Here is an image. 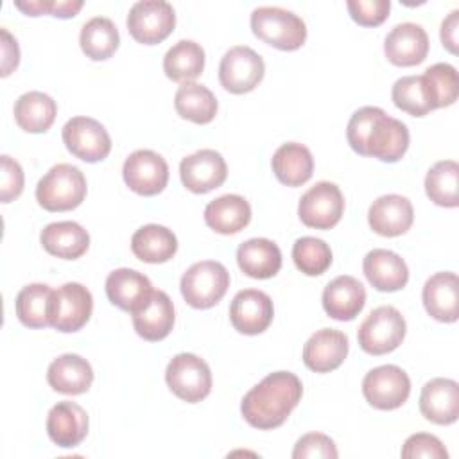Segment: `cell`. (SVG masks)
Returning <instances> with one entry per match:
<instances>
[{
  "mask_svg": "<svg viewBox=\"0 0 459 459\" xmlns=\"http://www.w3.org/2000/svg\"><path fill=\"white\" fill-rule=\"evenodd\" d=\"M405 319L391 305L377 307L360 323L357 339L360 348L369 355H385L394 351L405 337Z\"/></svg>",
  "mask_w": 459,
  "mask_h": 459,
  "instance_id": "cell-6",
  "label": "cell"
},
{
  "mask_svg": "<svg viewBox=\"0 0 459 459\" xmlns=\"http://www.w3.org/2000/svg\"><path fill=\"white\" fill-rule=\"evenodd\" d=\"M251 30L278 50H298L307 39L305 22L283 7L262 5L251 13Z\"/></svg>",
  "mask_w": 459,
  "mask_h": 459,
  "instance_id": "cell-3",
  "label": "cell"
},
{
  "mask_svg": "<svg viewBox=\"0 0 459 459\" xmlns=\"http://www.w3.org/2000/svg\"><path fill=\"white\" fill-rule=\"evenodd\" d=\"M339 455L335 443L321 432H308L301 436L292 450L294 459H335Z\"/></svg>",
  "mask_w": 459,
  "mask_h": 459,
  "instance_id": "cell-42",
  "label": "cell"
},
{
  "mask_svg": "<svg viewBox=\"0 0 459 459\" xmlns=\"http://www.w3.org/2000/svg\"><path fill=\"white\" fill-rule=\"evenodd\" d=\"M57 115L56 100L43 91H27L14 102V120L27 133H45Z\"/></svg>",
  "mask_w": 459,
  "mask_h": 459,
  "instance_id": "cell-33",
  "label": "cell"
},
{
  "mask_svg": "<svg viewBox=\"0 0 459 459\" xmlns=\"http://www.w3.org/2000/svg\"><path fill=\"white\" fill-rule=\"evenodd\" d=\"M133 326L136 333L145 341L165 339L174 326V305L167 292L152 290L149 299L133 314Z\"/></svg>",
  "mask_w": 459,
  "mask_h": 459,
  "instance_id": "cell-22",
  "label": "cell"
},
{
  "mask_svg": "<svg viewBox=\"0 0 459 459\" xmlns=\"http://www.w3.org/2000/svg\"><path fill=\"white\" fill-rule=\"evenodd\" d=\"M230 287L228 269L215 260H203L186 269L181 276V294L194 308H212L217 305Z\"/></svg>",
  "mask_w": 459,
  "mask_h": 459,
  "instance_id": "cell-5",
  "label": "cell"
},
{
  "mask_svg": "<svg viewBox=\"0 0 459 459\" xmlns=\"http://www.w3.org/2000/svg\"><path fill=\"white\" fill-rule=\"evenodd\" d=\"M52 289L45 283L25 285L16 296V316L20 323L27 328H45L50 326L48 308L52 299Z\"/></svg>",
  "mask_w": 459,
  "mask_h": 459,
  "instance_id": "cell-38",
  "label": "cell"
},
{
  "mask_svg": "<svg viewBox=\"0 0 459 459\" xmlns=\"http://www.w3.org/2000/svg\"><path fill=\"white\" fill-rule=\"evenodd\" d=\"M350 350L348 335L335 328H321L303 346V362L310 371L330 373L337 369Z\"/></svg>",
  "mask_w": 459,
  "mask_h": 459,
  "instance_id": "cell-17",
  "label": "cell"
},
{
  "mask_svg": "<svg viewBox=\"0 0 459 459\" xmlns=\"http://www.w3.org/2000/svg\"><path fill=\"white\" fill-rule=\"evenodd\" d=\"M344 212V197L335 183L319 181L299 199L298 215L301 222L316 230L333 228Z\"/></svg>",
  "mask_w": 459,
  "mask_h": 459,
  "instance_id": "cell-12",
  "label": "cell"
},
{
  "mask_svg": "<svg viewBox=\"0 0 459 459\" xmlns=\"http://www.w3.org/2000/svg\"><path fill=\"white\" fill-rule=\"evenodd\" d=\"M93 310L91 292L77 281H68L52 292L48 319L57 332L72 333L81 330Z\"/></svg>",
  "mask_w": 459,
  "mask_h": 459,
  "instance_id": "cell-8",
  "label": "cell"
},
{
  "mask_svg": "<svg viewBox=\"0 0 459 459\" xmlns=\"http://www.w3.org/2000/svg\"><path fill=\"white\" fill-rule=\"evenodd\" d=\"M348 13L351 20L362 27H377L389 16V0H348Z\"/></svg>",
  "mask_w": 459,
  "mask_h": 459,
  "instance_id": "cell-43",
  "label": "cell"
},
{
  "mask_svg": "<svg viewBox=\"0 0 459 459\" xmlns=\"http://www.w3.org/2000/svg\"><path fill=\"white\" fill-rule=\"evenodd\" d=\"M127 30L138 43H161L176 27V13L169 2L142 0L133 4L127 14Z\"/></svg>",
  "mask_w": 459,
  "mask_h": 459,
  "instance_id": "cell-10",
  "label": "cell"
},
{
  "mask_svg": "<svg viewBox=\"0 0 459 459\" xmlns=\"http://www.w3.org/2000/svg\"><path fill=\"white\" fill-rule=\"evenodd\" d=\"M204 70V50L192 39L172 45L163 57V72L176 82H192Z\"/></svg>",
  "mask_w": 459,
  "mask_h": 459,
  "instance_id": "cell-34",
  "label": "cell"
},
{
  "mask_svg": "<svg viewBox=\"0 0 459 459\" xmlns=\"http://www.w3.org/2000/svg\"><path fill=\"white\" fill-rule=\"evenodd\" d=\"M2 34V77H7L20 63L18 41L9 34L7 29L0 30Z\"/></svg>",
  "mask_w": 459,
  "mask_h": 459,
  "instance_id": "cell-46",
  "label": "cell"
},
{
  "mask_svg": "<svg viewBox=\"0 0 459 459\" xmlns=\"http://www.w3.org/2000/svg\"><path fill=\"white\" fill-rule=\"evenodd\" d=\"M414 221V210L407 197L385 194L373 201L368 210L369 228L382 237L403 235Z\"/></svg>",
  "mask_w": 459,
  "mask_h": 459,
  "instance_id": "cell-19",
  "label": "cell"
},
{
  "mask_svg": "<svg viewBox=\"0 0 459 459\" xmlns=\"http://www.w3.org/2000/svg\"><path fill=\"white\" fill-rule=\"evenodd\" d=\"M165 382L178 398L186 403H197L212 391V371L201 357L178 353L167 364Z\"/></svg>",
  "mask_w": 459,
  "mask_h": 459,
  "instance_id": "cell-7",
  "label": "cell"
},
{
  "mask_svg": "<svg viewBox=\"0 0 459 459\" xmlns=\"http://www.w3.org/2000/svg\"><path fill=\"white\" fill-rule=\"evenodd\" d=\"M423 307L430 317L441 323H455L459 317V281L450 271L432 274L423 285Z\"/></svg>",
  "mask_w": 459,
  "mask_h": 459,
  "instance_id": "cell-20",
  "label": "cell"
},
{
  "mask_svg": "<svg viewBox=\"0 0 459 459\" xmlns=\"http://www.w3.org/2000/svg\"><path fill=\"white\" fill-rule=\"evenodd\" d=\"M362 394L366 402L375 409H398L407 402L411 394L409 375L394 364L373 368L362 380Z\"/></svg>",
  "mask_w": 459,
  "mask_h": 459,
  "instance_id": "cell-9",
  "label": "cell"
},
{
  "mask_svg": "<svg viewBox=\"0 0 459 459\" xmlns=\"http://www.w3.org/2000/svg\"><path fill=\"white\" fill-rule=\"evenodd\" d=\"M391 99L398 109L409 113L411 117H425L434 109L423 75L400 77L393 84Z\"/></svg>",
  "mask_w": 459,
  "mask_h": 459,
  "instance_id": "cell-39",
  "label": "cell"
},
{
  "mask_svg": "<svg viewBox=\"0 0 459 459\" xmlns=\"http://www.w3.org/2000/svg\"><path fill=\"white\" fill-rule=\"evenodd\" d=\"M120 36L117 25L106 16H95L88 20L79 34L81 50L91 61H104L118 48Z\"/></svg>",
  "mask_w": 459,
  "mask_h": 459,
  "instance_id": "cell-36",
  "label": "cell"
},
{
  "mask_svg": "<svg viewBox=\"0 0 459 459\" xmlns=\"http://www.w3.org/2000/svg\"><path fill=\"white\" fill-rule=\"evenodd\" d=\"M402 457H405V459H414V457L446 459L448 452L436 436L418 432L405 439L403 448H402Z\"/></svg>",
  "mask_w": 459,
  "mask_h": 459,
  "instance_id": "cell-44",
  "label": "cell"
},
{
  "mask_svg": "<svg viewBox=\"0 0 459 459\" xmlns=\"http://www.w3.org/2000/svg\"><path fill=\"white\" fill-rule=\"evenodd\" d=\"M346 138L360 156H373L385 163L398 161L409 149L407 126L377 106L359 108L351 115Z\"/></svg>",
  "mask_w": 459,
  "mask_h": 459,
  "instance_id": "cell-1",
  "label": "cell"
},
{
  "mask_svg": "<svg viewBox=\"0 0 459 459\" xmlns=\"http://www.w3.org/2000/svg\"><path fill=\"white\" fill-rule=\"evenodd\" d=\"M459 165L454 160H441L434 163L425 176V192L429 199L445 208H455L459 204L457 195Z\"/></svg>",
  "mask_w": 459,
  "mask_h": 459,
  "instance_id": "cell-37",
  "label": "cell"
},
{
  "mask_svg": "<svg viewBox=\"0 0 459 459\" xmlns=\"http://www.w3.org/2000/svg\"><path fill=\"white\" fill-rule=\"evenodd\" d=\"M228 176V167L221 152L213 149H201L179 163V178L186 190L194 194H206L219 188Z\"/></svg>",
  "mask_w": 459,
  "mask_h": 459,
  "instance_id": "cell-15",
  "label": "cell"
},
{
  "mask_svg": "<svg viewBox=\"0 0 459 459\" xmlns=\"http://www.w3.org/2000/svg\"><path fill=\"white\" fill-rule=\"evenodd\" d=\"M251 221L249 203L237 194H226L210 201L204 208V222L215 233L235 235Z\"/></svg>",
  "mask_w": 459,
  "mask_h": 459,
  "instance_id": "cell-30",
  "label": "cell"
},
{
  "mask_svg": "<svg viewBox=\"0 0 459 459\" xmlns=\"http://www.w3.org/2000/svg\"><path fill=\"white\" fill-rule=\"evenodd\" d=\"M48 385L63 394H82L91 387V364L75 353H65L54 359L47 369Z\"/></svg>",
  "mask_w": 459,
  "mask_h": 459,
  "instance_id": "cell-27",
  "label": "cell"
},
{
  "mask_svg": "<svg viewBox=\"0 0 459 459\" xmlns=\"http://www.w3.org/2000/svg\"><path fill=\"white\" fill-rule=\"evenodd\" d=\"M294 265L307 276H319L332 265L330 246L316 237H301L292 246Z\"/></svg>",
  "mask_w": 459,
  "mask_h": 459,
  "instance_id": "cell-40",
  "label": "cell"
},
{
  "mask_svg": "<svg viewBox=\"0 0 459 459\" xmlns=\"http://www.w3.org/2000/svg\"><path fill=\"white\" fill-rule=\"evenodd\" d=\"M237 264L244 274L256 280L273 278L281 267V251L269 238H249L237 249Z\"/></svg>",
  "mask_w": 459,
  "mask_h": 459,
  "instance_id": "cell-29",
  "label": "cell"
},
{
  "mask_svg": "<svg viewBox=\"0 0 459 459\" xmlns=\"http://www.w3.org/2000/svg\"><path fill=\"white\" fill-rule=\"evenodd\" d=\"M384 52L387 61L396 66L420 65L429 54V36L425 29L418 23H398L387 32L384 41Z\"/></svg>",
  "mask_w": 459,
  "mask_h": 459,
  "instance_id": "cell-18",
  "label": "cell"
},
{
  "mask_svg": "<svg viewBox=\"0 0 459 459\" xmlns=\"http://www.w3.org/2000/svg\"><path fill=\"white\" fill-rule=\"evenodd\" d=\"M122 176L133 192L151 197L167 186L169 165L158 152L151 149H138L126 158Z\"/></svg>",
  "mask_w": 459,
  "mask_h": 459,
  "instance_id": "cell-14",
  "label": "cell"
},
{
  "mask_svg": "<svg viewBox=\"0 0 459 459\" xmlns=\"http://www.w3.org/2000/svg\"><path fill=\"white\" fill-rule=\"evenodd\" d=\"M152 290L151 280L134 269H115L106 278L108 299L120 310L131 314L149 299Z\"/></svg>",
  "mask_w": 459,
  "mask_h": 459,
  "instance_id": "cell-26",
  "label": "cell"
},
{
  "mask_svg": "<svg viewBox=\"0 0 459 459\" xmlns=\"http://www.w3.org/2000/svg\"><path fill=\"white\" fill-rule=\"evenodd\" d=\"M23 192V170L22 165L11 156H2V181H0V199L2 203H11Z\"/></svg>",
  "mask_w": 459,
  "mask_h": 459,
  "instance_id": "cell-45",
  "label": "cell"
},
{
  "mask_svg": "<svg viewBox=\"0 0 459 459\" xmlns=\"http://www.w3.org/2000/svg\"><path fill=\"white\" fill-rule=\"evenodd\" d=\"M420 411L436 425H450L459 416V385L452 378H432L421 387Z\"/></svg>",
  "mask_w": 459,
  "mask_h": 459,
  "instance_id": "cell-21",
  "label": "cell"
},
{
  "mask_svg": "<svg viewBox=\"0 0 459 459\" xmlns=\"http://www.w3.org/2000/svg\"><path fill=\"white\" fill-rule=\"evenodd\" d=\"M423 79L427 82L434 109L452 106L457 100L459 82H457V72L452 65L436 63L425 70Z\"/></svg>",
  "mask_w": 459,
  "mask_h": 459,
  "instance_id": "cell-41",
  "label": "cell"
},
{
  "mask_svg": "<svg viewBox=\"0 0 459 459\" xmlns=\"http://www.w3.org/2000/svg\"><path fill=\"white\" fill-rule=\"evenodd\" d=\"M303 394L301 380L290 371H274L251 387L240 403L244 420L260 430L285 423Z\"/></svg>",
  "mask_w": 459,
  "mask_h": 459,
  "instance_id": "cell-2",
  "label": "cell"
},
{
  "mask_svg": "<svg viewBox=\"0 0 459 459\" xmlns=\"http://www.w3.org/2000/svg\"><path fill=\"white\" fill-rule=\"evenodd\" d=\"M47 432L57 446L74 448L88 434V414L75 402H57L47 414Z\"/></svg>",
  "mask_w": 459,
  "mask_h": 459,
  "instance_id": "cell-23",
  "label": "cell"
},
{
  "mask_svg": "<svg viewBox=\"0 0 459 459\" xmlns=\"http://www.w3.org/2000/svg\"><path fill=\"white\" fill-rule=\"evenodd\" d=\"M174 108L185 120L210 124L217 115V99L199 82H183L174 95Z\"/></svg>",
  "mask_w": 459,
  "mask_h": 459,
  "instance_id": "cell-35",
  "label": "cell"
},
{
  "mask_svg": "<svg viewBox=\"0 0 459 459\" xmlns=\"http://www.w3.org/2000/svg\"><path fill=\"white\" fill-rule=\"evenodd\" d=\"M274 308L269 294L258 289H244L235 294L230 305V321L233 328L246 335H258L269 328Z\"/></svg>",
  "mask_w": 459,
  "mask_h": 459,
  "instance_id": "cell-16",
  "label": "cell"
},
{
  "mask_svg": "<svg viewBox=\"0 0 459 459\" xmlns=\"http://www.w3.org/2000/svg\"><path fill=\"white\" fill-rule=\"evenodd\" d=\"M368 281L380 292H394L407 285L409 269L400 255L389 249H371L362 262Z\"/></svg>",
  "mask_w": 459,
  "mask_h": 459,
  "instance_id": "cell-25",
  "label": "cell"
},
{
  "mask_svg": "<svg viewBox=\"0 0 459 459\" xmlns=\"http://www.w3.org/2000/svg\"><path fill=\"white\" fill-rule=\"evenodd\" d=\"M265 65L260 54L246 45L231 47L221 59L219 81L233 95L253 91L264 79Z\"/></svg>",
  "mask_w": 459,
  "mask_h": 459,
  "instance_id": "cell-11",
  "label": "cell"
},
{
  "mask_svg": "<svg viewBox=\"0 0 459 459\" xmlns=\"http://www.w3.org/2000/svg\"><path fill=\"white\" fill-rule=\"evenodd\" d=\"M86 197L84 174L70 165H54L36 186V201L47 212H68L77 208Z\"/></svg>",
  "mask_w": 459,
  "mask_h": 459,
  "instance_id": "cell-4",
  "label": "cell"
},
{
  "mask_svg": "<svg viewBox=\"0 0 459 459\" xmlns=\"http://www.w3.org/2000/svg\"><path fill=\"white\" fill-rule=\"evenodd\" d=\"M457 25H459V11L455 9L441 23V43L452 54L457 52Z\"/></svg>",
  "mask_w": 459,
  "mask_h": 459,
  "instance_id": "cell-47",
  "label": "cell"
},
{
  "mask_svg": "<svg viewBox=\"0 0 459 459\" xmlns=\"http://www.w3.org/2000/svg\"><path fill=\"white\" fill-rule=\"evenodd\" d=\"M273 172L287 186H301L312 178L314 158L308 147L298 142H287L273 154Z\"/></svg>",
  "mask_w": 459,
  "mask_h": 459,
  "instance_id": "cell-31",
  "label": "cell"
},
{
  "mask_svg": "<svg viewBox=\"0 0 459 459\" xmlns=\"http://www.w3.org/2000/svg\"><path fill=\"white\" fill-rule=\"evenodd\" d=\"M63 142L66 149L79 160L97 163L108 158L111 138L106 127L90 117H74L63 126Z\"/></svg>",
  "mask_w": 459,
  "mask_h": 459,
  "instance_id": "cell-13",
  "label": "cell"
},
{
  "mask_svg": "<svg viewBox=\"0 0 459 459\" xmlns=\"http://www.w3.org/2000/svg\"><path fill=\"white\" fill-rule=\"evenodd\" d=\"M131 251L147 264L169 262L178 251L176 235L160 224H145L131 237Z\"/></svg>",
  "mask_w": 459,
  "mask_h": 459,
  "instance_id": "cell-32",
  "label": "cell"
},
{
  "mask_svg": "<svg viewBox=\"0 0 459 459\" xmlns=\"http://www.w3.org/2000/svg\"><path fill=\"white\" fill-rule=\"evenodd\" d=\"M366 305L364 285L350 276L342 274L333 278L323 290V308L337 321H351Z\"/></svg>",
  "mask_w": 459,
  "mask_h": 459,
  "instance_id": "cell-24",
  "label": "cell"
},
{
  "mask_svg": "<svg viewBox=\"0 0 459 459\" xmlns=\"http://www.w3.org/2000/svg\"><path fill=\"white\" fill-rule=\"evenodd\" d=\"M39 240L48 255L65 260L81 258L90 247L88 231L74 221L47 224L39 235Z\"/></svg>",
  "mask_w": 459,
  "mask_h": 459,
  "instance_id": "cell-28",
  "label": "cell"
}]
</instances>
